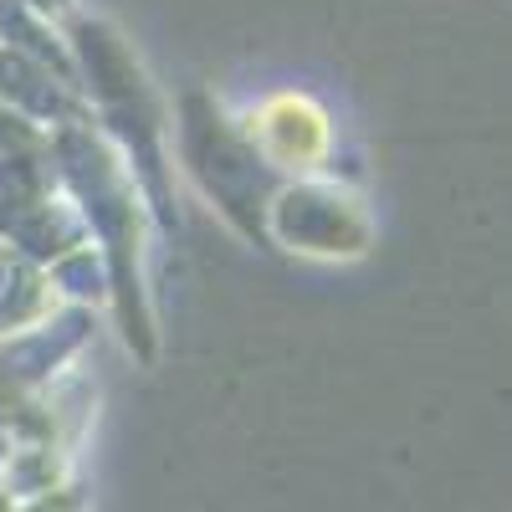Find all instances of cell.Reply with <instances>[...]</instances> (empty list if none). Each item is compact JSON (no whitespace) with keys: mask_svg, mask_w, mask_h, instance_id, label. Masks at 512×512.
<instances>
[{"mask_svg":"<svg viewBox=\"0 0 512 512\" xmlns=\"http://www.w3.org/2000/svg\"><path fill=\"white\" fill-rule=\"evenodd\" d=\"M251 139L262 144V154L282 169H313L328 154V118L318 103L282 93L262 113L251 118Z\"/></svg>","mask_w":512,"mask_h":512,"instance_id":"obj_1","label":"cell"}]
</instances>
